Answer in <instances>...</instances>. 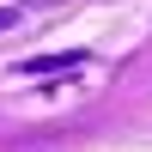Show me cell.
<instances>
[{"instance_id": "obj_1", "label": "cell", "mask_w": 152, "mask_h": 152, "mask_svg": "<svg viewBox=\"0 0 152 152\" xmlns=\"http://www.w3.org/2000/svg\"><path fill=\"white\" fill-rule=\"evenodd\" d=\"M85 67V55L79 49H67V55H37V61H24V73H79Z\"/></svg>"}]
</instances>
